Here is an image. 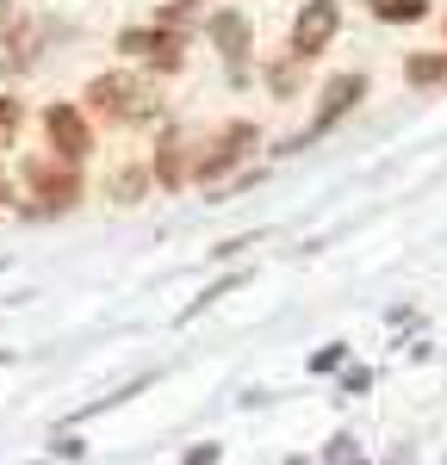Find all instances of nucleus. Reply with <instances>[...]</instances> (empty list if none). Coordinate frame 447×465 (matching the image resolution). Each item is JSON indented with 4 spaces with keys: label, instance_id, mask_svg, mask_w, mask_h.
I'll list each match as a JSON object with an SVG mask.
<instances>
[{
    "label": "nucleus",
    "instance_id": "ddd939ff",
    "mask_svg": "<svg viewBox=\"0 0 447 465\" xmlns=\"http://www.w3.org/2000/svg\"><path fill=\"white\" fill-rule=\"evenodd\" d=\"M19 124H25L19 100H6V94H0V149H13V143H19Z\"/></svg>",
    "mask_w": 447,
    "mask_h": 465
},
{
    "label": "nucleus",
    "instance_id": "f3484780",
    "mask_svg": "<svg viewBox=\"0 0 447 465\" xmlns=\"http://www.w3.org/2000/svg\"><path fill=\"white\" fill-rule=\"evenodd\" d=\"M174 6H199V0H174Z\"/></svg>",
    "mask_w": 447,
    "mask_h": 465
},
{
    "label": "nucleus",
    "instance_id": "1a4fd4ad",
    "mask_svg": "<svg viewBox=\"0 0 447 465\" xmlns=\"http://www.w3.org/2000/svg\"><path fill=\"white\" fill-rule=\"evenodd\" d=\"M118 50H124V56H149L155 69H181V37H174V32H149V25H131V32L118 37Z\"/></svg>",
    "mask_w": 447,
    "mask_h": 465
},
{
    "label": "nucleus",
    "instance_id": "9d476101",
    "mask_svg": "<svg viewBox=\"0 0 447 465\" xmlns=\"http://www.w3.org/2000/svg\"><path fill=\"white\" fill-rule=\"evenodd\" d=\"M367 6H372L379 25H416L429 13V0H367Z\"/></svg>",
    "mask_w": 447,
    "mask_h": 465
},
{
    "label": "nucleus",
    "instance_id": "4468645a",
    "mask_svg": "<svg viewBox=\"0 0 447 465\" xmlns=\"http://www.w3.org/2000/svg\"><path fill=\"white\" fill-rule=\"evenodd\" d=\"M348 360V341H330V348H317V360H311V372H335Z\"/></svg>",
    "mask_w": 447,
    "mask_h": 465
},
{
    "label": "nucleus",
    "instance_id": "2eb2a0df",
    "mask_svg": "<svg viewBox=\"0 0 447 465\" xmlns=\"http://www.w3.org/2000/svg\"><path fill=\"white\" fill-rule=\"evenodd\" d=\"M186 465H218V447H193V453H186Z\"/></svg>",
    "mask_w": 447,
    "mask_h": 465
},
{
    "label": "nucleus",
    "instance_id": "39448f33",
    "mask_svg": "<svg viewBox=\"0 0 447 465\" xmlns=\"http://www.w3.org/2000/svg\"><path fill=\"white\" fill-rule=\"evenodd\" d=\"M44 137L56 149V162H69V168L94 155V124L81 118V106H50L44 112Z\"/></svg>",
    "mask_w": 447,
    "mask_h": 465
},
{
    "label": "nucleus",
    "instance_id": "0eeeda50",
    "mask_svg": "<svg viewBox=\"0 0 447 465\" xmlns=\"http://www.w3.org/2000/svg\"><path fill=\"white\" fill-rule=\"evenodd\" d=\"M25 174H32V193H37L44 212H69L74 199H81V180H74L69 162H63V168H56V162H32Z\"/></svg>",
    "mask_w": 447,
    "mask_h": 465
},
{
    "label": "nucleus",
    "instance_id": "6e6552de",
    "mask_svg": "<svg viewBox=\"0 0 447 465\" xmlns=\"http://www.w3.org/2000/svg\"><path fill=\"white\" fill-rule=\"evenodd\" d=\"M205 32H212V44H218V56H224V63L243 74V56L255 50V32H249V19L224 6V13H212V19H205Z\"/></svg>",
    "mask_w": 447,
    "mask_h": 465
},
{
    "label": "nucleus",
    "instance_id": "f8f14e48",
    "mask_svg": "<svg viewBox=\"0 0 447 465\" xmlns=\"http://www.w3.org/2000/svg\"><path fill=\"white\" fill-rule=\"evenodd\" d=\"M144 193H149V174H144V168H124V174H112V199H118V205H137Z\"/></svg>",
    "mask_w": 447,
    "mask_h": 465
},
{
    "label": "nucleus",
    "instance_id": "423d86ee",
    "mask_svg": "<svg viewBox=\"0 0 447 465\" xmlns=\"http://www.w3.org/2000/svg\"><path fill=\"white\" fill-rule=\"evenodd\" d=\"M193 162H199V137H193V131H168V137L155 143V168H149V180L174 193V186L193 180Z\"/></svg>",
    "mask_w": 447,
    "mask_h": 465
},
{
    "label": "nucleus",
    "instance_id": "f03ea898",
    "mask_svg": "<svg viewBox=\"0 0 447 465\" xmlns=\"http://www.w3.org/2000/svg\"><path fill=\"white\" fill-rule=\"evenodd\" d=\"M261 149V131L249 124V118H230V124H218L205 143H199V162H193V180H224L230 168H243L249 155Z\"/></svg>",
    "mask_w": 447,
    "mask_h": 465
},
{
    "label": "nucleus",
    "instance_id": "9b49d317",
    "mask_svg": "<svg viewBox=\"0 0 447 465\" xmlns=\"http://www.w3.org/2000/svg\"><path fill=\"white\" fill-rule=\"evenodd\" d=\"M404 74H410V87H435V81L447 74V50H442V56H410Z\"/></svg>",
    "mask_w": 447,
    "mask_h": 465
},
{
    "label": "nucleus",
    "instance_id": "dca6fc26",
    "mask_svg": "<svg viewBox=\"0 0 447 465\" xmlns=\"http://www.w3.org/2000/svg\"><path fill=\"white\" fill-rule=\"evenodd\" d=\"M6 199H13V186H6V174H0V205H6Z\"/></svg>",
    "mask_w": 447,
    "mask_h": 465
},
{
    "label": "nucleus",
    "instance_id": "f257e3e1",
    "mask_svg": "<svg viewBox=\"0 0 447 465\" xmlns=\"http://www.w3.org/2000/svg\"><path fill=\"white\" fill-rule=\"evenodd\" d=\"M87 106L100 112L106 124H155V118H162L155 87L137 81V74H94V81H87Z\"/></svg>",
    "mask_w": 447,
    "mask_h": 465
},
{
    "label": "nucleus",
    "instance_id": "20e7f679",
    "mask_svg": "<svg viewBox=\"0 0 447 465\" xmlns=\"http://www.w3.org/2000/svg\"><path fill=\"white\" fill-rule=\"evenodd\" d=\"M361 100H367V74H335L330 87H323V100H317V118H311V131H304V137H298L293 149L317 143V137H323V131H335V124H342V118H348V112L361 106Z\"/></svg>",
    "mask_w": 447,
    "mask_h": 465
},
{
    "label": "nucleus",
    "instance_id": "7ed1b4c3",
    "mask_svg": "<svg viewBox=\"0 0 447 465\" xmlns=\"http://www.w3.org/2000/svg\"><path fill=\"white\" fill-rule=\"evenodd\" d=\"M335 32H342V0H304V13L293 19V56L298 63L323 56Z\"/></svg>",
    "mask_w": 447,
    "mask_h": 465
}]
</instances>
